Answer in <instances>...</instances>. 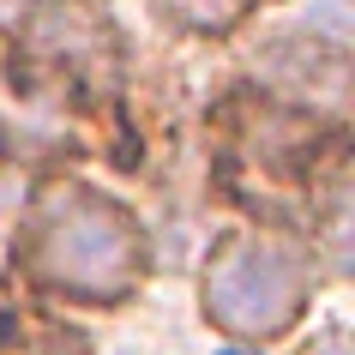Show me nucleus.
Wrapping results in <instances>:
<instances>
[{
  "label": "nucleus",
  "mask_w": 355,
  "mask_h": 355,
  "mask_svg": "<svg viewBox=\"0 0 355 355\" xmlns=\"http://www.w3.org/2000/svg\"><path fill=\"white\" fill-rule=\"evenodd\" d=\"M139 229L121 205L96 199L85 187H55L37 211V235H31V265L49 289L85 301H114L127 295L139 277Z\"/></svg>",
  "instance_id": "nucleus-1"
},
{
  "label": "nucleus",
  "mask_w": 355,
  "mask_h": 355,
  "mask_svg": "<svg viewBox=\"0 0 355 355\" xmlns=\"http://www.w3.org/2000/svg\"><path fill=\"white\" fill-rule=\"evenodd\" d=\"M313 295L307 253L277 235H235L205 271V313L241 337H277Z\"/></svg>",
  "instance_id": "nucleus-2"
},
{
  "label": "nucleus",
  "mask_w": 355,
  "mask_h": 355,
  "mask_svg": "<svg viewBox=\"0 0 355 355\" xmlns=\"http://www.w3.org/2000/svg\"><path fill=\"white\" fill-rule=\"evenodd\" d=\"M168 19H181V24H193V31H223V24H235L241 19V6L247 0H157Z\"/></svg>",
  "instance_id": "nucleus-3"
},
{
  "label": "nucleus",
  "mask_w": 355,
  "mask_h": 355,
  "mask_svg": "<svg viewBox=\"0 0 355 355\" xmlns=\"http://www.w3.org/2000/svg\"><path fill=\"white\" fill-rule=\"evenodd\" d=\"M223 355H247V349H223Z\"/></svg>",
  "instance_id": "nucleus-4"
}]
</instances>
